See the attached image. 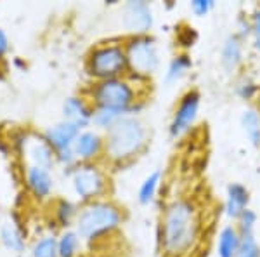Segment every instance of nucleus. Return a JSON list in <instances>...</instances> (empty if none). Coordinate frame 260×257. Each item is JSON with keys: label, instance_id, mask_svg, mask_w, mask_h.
Returning a JSON list of instances; mask_svg holds the SVG:
<instances>
[{"label": "nucleus", "instance_id": "nucleus-15", "mask_svg": "<svg viewBox=\"0 0 260 257\" xmlns=\"http://www.w3.org/2000/svg\"><path fill=\"white\" fill-rule=\"evenodd\" d=\"M94 117V106L85 96H70L62 103V120L73 122L82 130L89 129Z\"/></svg>", "mask_w": 260, "mask_h": 257}, {"label": "nucleus", "instance_id": "nucleus-34", "mask_svg": "<svg viewBox=\"0 0 260 257\" xmlns=\"http://www.w3.org/2000/svg\"><path fill=\"white\" fill-rule=\"evenodd\" d=\"M12 66H14V68H18L19 71H26L28 70V63L23 60V58H14V60H12Z\"/></svg>", "mask_w": 260, "mask_h": 257}, {"label": "nucleus", "instance_id": "nucleus-35", "mask_svg": "<svg viewBox=\"0 0 260 257\" xmlns=\"http://www.w3.org/2000/svg\"><path fill=\"white\" fill-rule=\"evenodd\" d=\"M11 146H9V141H6V139L2 137V132H0V151L2 153H9Z\"/></svg>", "mask_w": 260, "mask_h": 257}, {"label": "nucleus", "instance_id": "nucleus-28", "mask_svg": "<svg viewBox=\"0 0 260 257\" xmlns=\"http://www.w3.org/2000/svg\"><path fill=\"white\" fill-rule=\"evenodd\" d=\"M258 91H260V85H257V83L253 82V80H250V78H245L243 82L238 85V96L243 99V101H253V99H257V96H258Z\"/></svg>", "mask_w": 260, "mask_h": 257}, {"label": "nucleus", "instance_id": "nucleus-8", "mask_svg": "<svg viewBox=\"0 0 260 257\" xmlns=\"http://www.w3.org/2000/svg\"><path fill=\"white\" fill-rule=\"evenodd\" d=\"M9 146L21 158L23 165H37L49 170L56 165V151L50 148L44 132H37L33 129L14 130Z\"/></svg>", "mask_w": 260, "mask_h": 257}, {"label": "nucleus", "instance_id": "nucleus-24", "mask_svg": "<svg viewBox=\"0 0 260 257\" xmlns=\"http://www.w3.org/2000/svg\"><path fill=\"white\" fill-rule=\"evenodd\" d=\"M31 257H59L57 254V235L45 233L31 243Z\"/></svg>", "mask_w": 260, "mask_h": 257}, {"label": "nucleus", "instance_id": "nucleus-30", "mask_svg": "<svg viewBox=\"0 0 260 257\" xmlns=\"http://www.w3.org/2000/svg\"><path fill=\"white\" fill-rule=\"evenodd\" d=\"M215 9V2L213 0H192L191 2V11L198 18H205Z\"/></svg>", "mask_w": 260, "mask_h": 257}, {"label": "nucleus", "instance_id": "nucleus-18", "mask_svg": "<svg viewBox=\"0 0 260 257\" xmlns=\"http://www.w3.org/2000/svg\"><path fill=\"white\" fill-rule=\"evenodd\" d=\"M241 245V233L236 224H225L220 230L217 238V255L219 257H236Z\"/></svg>", "mask_w": 260, "mask_h": 257}, {"label": "nucleus", "instance_id": "nucleus-23", "mask_svg": "<svg viewBox=\"0 0 260 257\" xmlns=\"http://www.w3.org/2000/svg\"><path fill=\"white\" fill-rule=\"evenodd\" d=\"M160 183H161V170H158V168L146 176L144 181L141 183L139 189H137V200H139L141 205H149L156 198Z\"/></svg>", "mask_w": 260, "mask_h": 257}, {"label": "nucleus", "instance_id": "nucleus-14", "mask_svg": "<svg viewBox=\"0 0 260 257\" xmlns=\"http://www.w3.org/2000/svg\"><path fill=\"white\" fill-rule=\"evenodd\" d=\"M82 129L78 125H75L73 122L68 120H61L54 125H49L44 130V136L47 139V142L50 145L56 153L64 150H73V145L77 141V137L80 136Z\"/></svg>", "mask_w": 260, "mask_h": 257}, {"label": "nucleus", "instance_id": "nucleus-5", "mask_svg": "<svg viewBox=\"0 0 260 257\" xmlns=\"http://www.w3.org/2000/svg\"><path fill=\"white\" fill-rule=\"evenodd\" d=\"M83 70L94 82L120 78L128 75L123 40H108L90 47L85 56Z\"/></svg>", "mask_w": 260, "mask_h": 257}, {"label": "nucleus", "instance_id": "nucleus-13", "mask_svg": "<svg viewBox=\"0 0 260 257\" xmlns=\"http://www.w3.org/2000/svg\"><path fill=\"white\" fill-rule=\"evenodd\" d=\"M0 245L6 250L21 254L26 248V231L23 227L19 214L11 212L9 219L0 222Z\"/></svg>", "mask_w": 260, "mask_h": 257}, {"label": "nucleus", "instance_id": "nucleus-25", "mask_svg": "<svg viewBox=\"0 0 260 257\" xmlns=\"http://www.w3.org/2000/svg\"><path fill=\"white\" fill-rule=\"evenodd\" d=\"M127 117V113L115 111V109H108V108H94V117H92V125L95 127V130H103L108 132L113 125L116 124L120 119Z\"/></svg>", "mask_w": 260, "mask_h": 257}, {"label": "nucleus", "instance_id": "nucleus-1", "mask_svg": "<svg viewBox=\"0 0 260 257\" xmlns=\"http://www.w3.org/2000/svg\"><path fill=\"white\" fill-rule=\"evenodd\" d=\"M200 210L191 198H175L165 205L158 226V243L163 257H184L200 238Z\"/></svg>", "mask_w": 260, "mask_h": 257}, {"label": "nucleus", "instance_id": "nucleus-31", "mask_svg": "<svg viewBox=\"0 0 260 257\" xmlns=\"http://www.w3.org/2000/svg\"><path fill=\"white\" fill-rule=\"evenodd\" d=\"M251 35H253L255 49L260 50V6L255 9L253 16H251Z\"/></svg>", "mask_w": 260, "mask_h": 257}, {"label": "nucleus", "instance_id": "nucleus-20", "mask_svg": "<svg viewBox=\"0 0 260 257\" xmlns=\"http://www.w3.org/2000/svg\"><path fill=\"white\" fill-rule=\"evenodd\" d=\"M82 238L75 230H62L57 235V254L59 257H80Z\"/></svg>", "mask_w": 260, "mask_h": 257}, {"label": "nucleus", "instance_id": "nucleus-4", "mask_svg": "<svg viewBox=\"0 0 260 257\" xmlns=\"http://www.w3.org/2000/svg\"><path fill=\"white\" fill-rule=\"evenodd\" d=\"M85 98L94 108L115 109L127 115H137L144 108V103L141 101L139 91H137V83L128 77L92 82L87 89Z\"/></svg>", "mask_w": 260, "mask_h": 257}, {"label": "nucleus", "instance_id": "nucleus-36", "mask_svg": "<svg viewBox=\"0 0 260 257\" xmlns=\"http://www.w3.org/2000/svg\"><path fill=\"white\" fill-rule=\"evenodd\" d=\"M255 101H257V104H255V108H257L258 111H260V91H258V96H257V99H255Z\"/></svg>", "mask_w": 260, "mask_h": 257}, {"label": "nucleus", "instance_id": "nucleus-3", "mask_svg": "<svg viewBox=\"0 0 260 257\" xmlns=\"http://www.w3.org/2000/svg\"><path fill=\"white\" fill-rule=\"evenodd\" d=\"M121 222H123V209L110 198H103L82 205L75 222V231L80 235L83 243L94 245L116 233Z\"/></svg>", "mask_w": 260, "mask_h": 257}, {"label": "nucleus", "instance_id": "nucleus-26", "mask_svg": "<svg viewBox=\"0 0 260 257\" xmlns=\"http://www.w3.org/2000/svg\"><path fill=\"white\" fill-rule=\"evenodd\" d=\"M258 216L257 212H253L250 207L236 219V227L241 235H253L255 233V226H257Z\"/></svg>", "mask_w": 260, "mask_h": 257}, {"label": "nucleus", "instance_id": "nucleus-29", "mask_svg": "<svg viewBox=\"0 0 260 257\" xmlns=\"http://www.w3.org/2000/svg\"><path fill=\"white\" fill-rule=\"evenodd\" d=\"M196 40H198V33L191 26H186L184 30H179L177 33V42L180 47H184V49L192 47V45L196 44Z\"/></svg>", "mask_w": 260, "mask_h": 257}, {"label": "nucleus", "instance_id": "nucleus-7", "mask_svg": "<svg viewBox=\"0 0 260 257\" xmlns=\"http://www.w3.org/2000/svg\"><path fill=\"white\" fill-rule=\"evenodd\" d=\"M64 172L66 176H70L71 189H73L75 196H77V200L82 205L90 204V202L95 200H103V198H106L108 191H110L108 174L99 165V162H78L73 168Z\"/></svg>", "mask_w": 260, "mask_h": 257}, {"label": "nucleus", "instance_id": "nucleus-17", "mask_svg": "<svg viewBox=\"0 0 260 257\" xmlns=\"http://www.w3.org/2000/svg\"><path fill=\"white\" fill-rule=\"evenodd\" d=\"M220 61L228 71H236L243 63V39L238 33L225 37L220 49Z\"/></svg>", "mask_w": 260, "mask_h": 257}, {"label": "nucleus", "instance_id": "nucleus-27", "mask_svg": "<svg viewBox=\"0 0 260 257\" xmlns=\"http://www.w3.org/2000/svg\"><path fill=\"white\" fill-rule=\"evenodd\" d=\"M236 257H260V245L253 235H241V245Z\"/></svg>", "mask_w": 260, "mask_h": 257}, {"label": "nucleus", "instance_id": "nucleus-33", "mask_svg": "<svg viewBox=\"0 0 260 257\" xmlns=\"http://www.w3.org/2000/svg\"><path fill=\"white\" fill-rule=\"evenodd\" d=\"M238 24H240V33H238V35H240L241 39L245 35H250V33H251V19L246 21L245 18H240V19H238Z\"/></svg>", "mask_w": 260, "mask_h": 257}, {"label": "nucleus", "instance_id": "nucleus-16", "mask_svg": "<svg viewBox=\"0 0 260 257\" xmlns=\"http://www.w3.org/2000/svg\"><path fill=\"white\" fill-rule=\"evenodd\" d=\"M250 204V191L245 184L241 183H231L225 189V202H224V212L225 216L233 221L248 209Z\"/></svg>", "mask_w": 260, "mask_h": 257}, {"label": "nucleus", "instance_id": "nucleus-32", "mask_svg": "<svg viewBox=\"0 0 260 257\" xmlns=\"http://www.w3.org/2000/svg\"><path fill=\"white\" fill-rule=\"evenodd\" d=\"M9 50H11L9 37H7V33L0 28V60H2V58H6L7 54H9Z\"/></svg>", "mask_w": 260, "mask_h": 257}, {"label": "nucleus", "instance_id": "nucleus-2", "mask_svg": "<svg viewBox=\"0 0 260 257\" xmlns=\"http://www.w3.org/2000/svg\"><path fill=\"white\" fill-rule=\"evenodd\" d=\"M148 127L137 115L120 119L104 132V160L111 165H125L141 157L148 148Z\"/></svg>", "mask_w": 260, "mask_h": 257}, {"label": "nucleus", "instance_id": "nucleus-9", "mask_svg": "<svg viewBox=\"0 0 260 257\" xmlns=\"http://www.w3.org/2000/svg\"><path fill=\"white\" fill-rule=\"evenodd\" d=\"M200 104H201V94L200 91L189 89L180 96L177 106L174 109V115H172L169 132L174 139L182 137L184 134H187L194 125L196 119H198L200 113Z\"/></svg>", "mask_w": 260, "mask_h": 257}, {"label": "nucleus", "instance_id": "nucleus-10", "mask_svg": "<svg viewBox=\"0 0 260 257\" xmlns=\"http://www.w3.org/2000/svg\"><path fill=\"white\" fill-rule=\"evenodd\" d=\"M121 24L128 35H149L154 24L153 7L144 0H130L121 7Z\"/></svg>", "mask_w": 260, "mask_h": 257}, {"label": "nucleus", "instance_id": "nucleus-22", "mask_svg": "<svg viewBox=\"0 0 260 257\" xmlns=\"http://www.w3.org/2000/svg\"><path fill=\"white\" fill-rule=\"evenodd\" d=\"M192 66V60L187 52H180V54H175L174 58L170 60L169 66H167V71H165V82L167 83H175L179 82L187 71L191 70Z\"/></svg>", "mask_w": 260, "mask_h": 257}, {"label": "nucleus", "instance_id": "nucleus-6", "mask_svg": "<svg viewBox=\"0 0 260 257\" xmlns=\"http://www.w3.org/2000/svg\"><path fill=\"white\" fill-rule=\"evenodd\" d=\"M125 58L132 82H144L160 68V49L153 35H128L123 39Z\"/></svg>", "mask_w": 260, "mask_h": 257}, {"label": "nucleus", "instance_id": "nucleus-12", "mask_svg": "<svg viewBox=\"0 0 260 257\" xmlns=\"http://www.w3.org/2000/svg\"><path fill=\"white\" fill-rule=\"evenodd\" d=\"M73 151L78 162H99L104 158V134L95 129L82 130L73 145Z\"/></svg>", "mask_w": 260, "mask_h": 257}, {"label": "nucleus", "instance_id": "nucleus-21", "mask_svg": "<svg viewBox=\"0 0 260 257\" xmlns=\"http://www.w3.org/2000/svg\"><path fill=\"white\" fill-rule=\"evenodd\" d=\"M241 127L251 146H260V111L255 106H248L241 113Z\"/></svg>", "mask_w": 260, "mask_h": 257}, {"label": "nucleus", "instance_id": "nucleus-11", "mask_svg": "<svg viewBox=\"0 0 260 257\" xmlns=\"http://www.w3.org/2000/svg\"><path fill=\"white\" fill-rule=\"evenodd\" d=\"M24 188L37 202H49L54 193L52 170L37 165H23Z\"/></svg>", "mask_w": 260, "mask_h": 257}, {"label": "nucleus", "instance_id": "nucleus-19", "mask_svg": "<svg viewBox=\"0 0 260 257\" xmlns=\"http://www.w3.org/2000/svg\"><path fill=\"white\" fill-rule=\"evenodd\" d=\"M78 212H80V207L70 198L61 196L54 200V221L62 230H71V226H75Z\"/></svg>", "mask_w": 260, "mask_h": 257}]
</instances>
